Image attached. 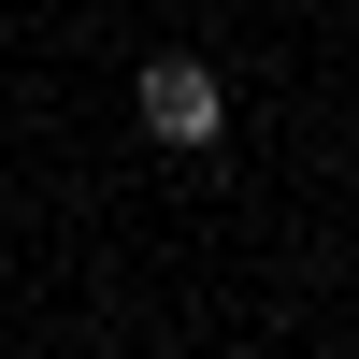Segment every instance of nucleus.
Here are the masks:
<instances>
[{
    "instance_id": "nucleus-1",
    "label": "nucleus",
    "mask_w": 359,
    "mask_h": 359,
    "mask_svg": "<svg viewBox=\"0 0 359 359\" xmlns=\"http://www.w3.org/2000/svg\"><path fill=\"white\" fill-rule=\"evenodd\" d=\"M144 130H158L172 158H216V144H230V86L201 72L187 43H172V57H144Z\"/></svg>"
}]
</instances>
